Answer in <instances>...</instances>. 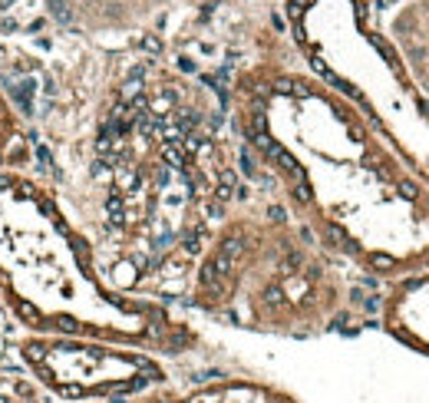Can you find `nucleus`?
<instances>
[{"instance_id":"nucleus-1","label":"nucleus","mask_w":429,"mask_h":403,"mask_svg":"<svg viewBox=\"0 0 429 403\" xmlns=\"http://www.w3.org/2000/svg\"><path fill=\"white\" fill-rule=\"evenodd\" d=\"M89 86L80 93L89 112L27 122L63 169L60 185H50L109 285L142 294L172 278L188 281L238 189L218 106L195 79L152 60L119 76L93 63Z\"/></svg>"},{"instance_id":"nucleus-2","label":"nucleus","mask_w":429,"mask_h":403,"mask_svg":"<svg viewBox=\"0 0 429 403\" xmlns=\"http://www.w3.org/2000/svg\"><path fill=\"white\" fill-rule=\"evenodd\" d=\"M231 122L294 215L360 271H429V185L314 70L248 66Z\"/></svg>"},{"instance_id":"nucleus-3","label":"nucleus","mask_w":429,"mask_h":403,"mask_svg":"<svg viewBox=\"0 0 429 403\" xmlns=\"http://www.w3.org/2000/svg\"><path fill=\"white\" fill-rule=\"evenodd\" d=\"M0 314L14 331L185 354L198 334L99 271L63 198L33 172H0Z\"/></svg>"},{"instance_id":"nucleus-4","label":"nucleus","mask_w":429,"mask_h":403,"mask_svg":"<svg viewBox=\"0 0 429 403\" xmlns=\"http://www.w3.org/2000/svg\"><path fill=\"white\" fill-rule=\"evenodd\" d=\"M347 261L278 205L228 212L188 278L191 304L218 324L314 337L353 314Z\"/></svg>"},{"instance_id":"nucleus-5","label":"nucleus","mask_w":429,"mask_h":403,"mask_svg":"<svg viewBox=\"0 0 429 403\" xmlns=\"http://www.w3.org/2000/svg\"><path fill=\"white\" fill-rule=\"evenodd\" d=\"M291 27L310 70L360 109L429 185V103L363 0H291Z\"/></svg>"},{"instance_id":"nucleus-6","label":"nucleus","mask_w":429,"mask_h":403,"mask_svg":"<svg viewBox=\"0 0 429 403\" xmlns=\"http://www.w3.org/2000/svg\"><path fill=\"white\" fill-rule=\"evenodd\" d=\"M14 354L60 403H119L168 387L165 364L139 347L14 331Z\"/></svg>"},{"instance_id":"nucleus-7","label":"nucleus","mask_w":429,"mask_h":403,"mask_svg":"<svg viewBox=\"0 0 429 403\" xmlns=\"http://www.w3.org/2000/svg\"><path fill=\"white\" fill-rule=\"evenodd\" d=\"M383 327L409 350L429 357V271L393 281L383 298Z\"/></svg>"},{"instance_id":"nucleus-8","label":"nucleus","mask_w":429,"mask_h":403,"mask_svg":"<svg viewBox=\"0 0 429 403\" xmlns=\"http://www.w3.org/2000/svg\"><path fill=\"white\" fill-rule=\"evenodd\" d=\"M132 403H301V400L291 396L287 390L274 387V383H261V380L214 377L188 390L159 387L152 393L132 396Z\"/></svg>"},{"instance_id":"nucleus-9","label":"nucleus","mask_w":429,"mask_h":403,"mask_svg":"<svg viewBox=\"0 0 429 403\" xmlns=\"http://www.w3.org/2000/svg\"><path fill=\"white\" fill-rule=\"evenodd\" d=\"M386 40L393 43L409 79L429 103V0L409 4L406 10H399L396 20L389 24Z\"/></svg>"},{"instance_id":"nucleus-10","label":"nucleus","mask_w":429,"mask_h":403,"mask_svg":"<svg viewBox=\"0 0 429 403\" xmlns=\"http://www.w3.org/2000/svg\"><path fill=\"white\" fill-rule=\"evenodd\" d=\"M37 143L20 116L17 103L0 86V172H33L37 169Z\"/></svg>"}]
</instances>
